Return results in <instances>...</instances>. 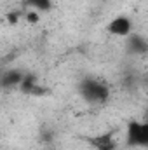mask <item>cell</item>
I'll list each match as a JSON object with an SVG mask.
<instances>
[{"instance_id": "cell-1", "label": "cell", "mask_w": 148, "mask_h": 150, "mask_svg": "<svg viewBox=\"0 0 148 150\" xmlns=\"http://www.w3.org/2000/svg\"><path fill=\"white\" fill-rule=\"evenodd\" d=\"M80 94L87 103L98 105V103H105L110 96V89L106 84H103L101 80L96 79H85L80 84Z\"/></svg>"}, {"instance_id": "cell-2", "label": "cell", "mask_w": 148, "mask_h": 150, "mask_svg": "<svg viewBox=\"0 0 148 150\" xmlns=\"http://www.w3.org/2000/svg\"><path fill=\"white\" fill-rule=\"evenodd\" d=\"M125 143L132 149H147L148 147V120H131L125 129Z\"/></svg>"}, {"instance_id": "cell-3", "label": "cell", "mask_w": 148, "mask_h": 150, "mask_svg": "<svg viewBox=\"0 0 148 150\" xmlns=\"http://www.w3.org/2000/svg\"><path fill=\"white\" fill-rule=\"evenodd\" d=\"M108 32L115 37H129L132 32V23L127 16H117L113 18L108 25Z\"/></svg>"}, {"instance_id": "cell-4", "label": "cell", "mask_w": 148, "mask_h": 150, "mask_svg": "<svg viewBox=\"0 0 148 150\" xmlns=\"http://www.w3.org/2000/svg\"><path fill=\"white\" fill-rule=\"evenodd\" d=\"M25 80V75L21 74L19 70H7L5 74L2 75V86L5 89H11V87H16V86H21Z\"/></svg>"}, {"instance_id": "cell-5", "label": "cell", "mask_w": 148, "mask_h": 150, "mask_svg": "<svg viewBox=\"0 0 148 150\" xmlns=\"http://www.w3.org/2000/svg\"><path fill=\"white\" fill-rule=\"evenodd\" d=\"M127 47L134 54H145L148 51V42L140 35H129L127 37Z\"/></svg>"}, {"instance_id": "cell-6", "label": "cell", "mask_w": 148, "mask_h": 150, "mask_svg": "<svg viewBox=\"0 0 148 150\" xmlns=\"http://www.w3.org/2000/svg\"><path fill=\"white\" fill-rule=\"evenodd\" d=\"M23 2L37 12H47L52 7V0H23Z\"/></svg>"}, {"instance_id": "cell-7", "label": "cell", "mask_w": 148, "mask_h": 150, "mask_svg": "<svg viewBox=\"0 0 148 150\" xmlns=\"http://www.w3.org/2000/svg\"><path fill=\"white\" fill-rule=\"evenodd\" d=\"M96 149L98 150H113L115 145L111 142V136L110 134H105V136H99L96 140Z\"/></svg>"}, {"instance_id": "cell-8", "label": "cell", "mask_w": 148, "mask_h": 150, "mask_svg": "<svg viewBox=\"0 0 148 150\" xmlns=\"http://www.w3.org/2000/svg\"><path fill=\"white\" fill-rule=\"evenodd\" d=\"M38 14H40V12L33 11V9H30V11L26 12V19H28L30 23H37V21H38Z\"/></svg>"}]
</instances>
